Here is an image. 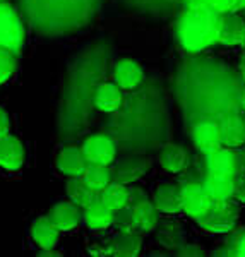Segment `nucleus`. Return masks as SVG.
<instances>
[{"label": "nucleus", "mask_w": 245, "mask_h": 257, "mask_svg": "<svg viewBox=\"0 0 245 257\" xmlns=\"http://www.w3.org/2000/svg\"><path fill=\"white\" fill-rule=\"evenodd\" d=\"M219 14L206 6H189L177 26V36L187 52L197 53L218 41Z\"/></svg>", "instance_id": "obj_1"}, {"label": "nucleus", "mask_w": 245, "mask_h": 257, "mask_svg": "<svg viewBox=\"0 0 245 257\" xmlns=\"http://www.w3.org/2000/svg\"><path fill=\"white\" fill-rule=\"evenodd\" d=\"M238 216L240 208L236 206V202H233L231 199H226V201H213L211 208L196 221L207 233L221 235L233 230L236 226V221H238Z\"/></svg>", "instance_id": "obj_2"}, {"label": "nucleus", "mask_w": 245, "mask_h": 257, "mask_svg": "<svg viewBox=\"0 0 245 257\" xmlns=\"http://www.w3.org/2000/svg\"><path fill=\"white\" fill-rule=\"evenodd\" d=\"M129 206L134 214L136 228L139 233H151L156 230L160 223V213H158L155 202L148 197V194L139 187L129 189Z\"/></svg>", "instance_id": "obj_3"}, {"label": "nucleus", "mask_w": 245, "mask_h": 257, "mask_svg": "<svg viewBox=\"0 0 245 257\" xmlns=\"http://www.w3.org/2000/svg\"><path fill=\"white\" fill-rule=\"evenodd\" d=\"M24 43V26L18 12L9 4L0 2V48L18 53Z\"/></svg>", "instance_id": "obj_4"}, {"label": "nucleus", "mask_w": 245, "mask_h": 257, "mask_svg": "<svg viewBox=\"0 0 245 257\" xmlns=\"http://www.w3.org/2000/svg\"><path fill=\"white\" fill-rule=\"evenodd\" d=\"M151 168V158L144 155H132L118 160L115 167L110 170L111 180L124 185H131L143 178Z\"/></svg>", "instance_id": "obj_5"}, {"label": "nucleus", "mask_w": 245, "mask_h": 257, "mask_svg": "<svg viewBox=\"0 0 245 257\" xmlns=\"http://www.w3.org/2000/svg\"><path fill=\"white\" fill-rule=\"evenodd\" d=\"M180 199L182 211L194 219L201 218L213 204V199L207 194L204 184H196V182H190L180 187Z\"/></svg>", "instance_id": "obj_6"}, {"label": "nucleus", "mask_w": 245, "mask_h": 257, "mask_svg": "<svg viewBox=\"0 0 245 257\" xmlns=\"http://www.w3.org/2000/svg\"><path fill=\"white\" fill-rule=\"evenodd\" d=\"M82 155L88 163H98V165H111L117 156V148L115 143L108 136L94 134L84 141L82 144Z\"/></svg>", "instance_id": "obj_7"}, {"label": "nucleus", "mask_w": 245, "mask_h": 257, "mask_svg": "<svg viewBox=\"0 0 245 257\" xmlns=\"http://www.w3.org/2000/svg\"><path fill=\"white\" fill-rule=\"evenodd\" d=\"M225 47H238L245 43V19L236 12H223L218 23V41Z\"/></svg>", "instance_id": "obj_8"}, {"label": "nucleus", "mask_w": 245, "mask_h": 257, "mask_svg": "<svg viewBox=\"0 0 245 257\" xmlns=\"http://www.w3.org/2000/svg\"><path fill=\"white\" fill-rule=\"evenodd\" d=\"M143 248V237L139 231H117L106 242L108 255L113 257H136Z\"/></svg>", "instance_id": "obj_9"}, {"label": "nucleus", "mask_w": 245, "mask_h": 257, "mask_svg": "<svg viewBox=\"0 0 245 257\" xmlns=\"http://www.w3.org/2000/svg\"><path fill=\"white\" fill-rule=\"evenodd\" d=\"M207 173L213 175L235 177L238 173V158L231 148H218L216 151L206 155Z\"/></svg>", "instance_id": "obj_10"}, {"label": "nucleus", "mask_w": 245, "mask_h": 257, "mask_svg": "<svg viewBox=\"0 0 245 257\" xmlns=\"http://www.w3.org/2000/svg\"><path fill=\"white\" fill-rule=\"evenodd\" d=\"M24 163L23 143L16 136L6 134L0 138V168L7 172H16Z\"/></svg>", "instance_id": "obj_11"}, {"label": "nucleus", "mask_w": 245, "mask_h": 257, "mask_svg": "<svg viewBox=\"0 0 245 257\" xmlns=\"http://www.w3.org/2000/svg\"><path fill=\"white\" fill-rule=\"evenodd\" d=\"M221 144L226 148H240L245 144V120L236 113H230L218 123Z\"/></svg>", "instance_id": "obj_12"}, {"label": "nucleus", "mask_w": 245, "mask_h": 257, "mask_svg": "<svg viewBox=\"0 0 245 257\" xmlns=\"http://www.w3.org/2000/svg\"><path fill=\"white\" fill-rule=\"evenodd\" d=\"M48 218L59 231H70L79 225L82 216L79 206L74 204L72 201H62L50 209Z\"/></svg>", "instance_id": "obj_13"}, {"label": "nucleus", "mask_w": 245, "mask_h": 257, "mask_svg": "<svg viewBox=\"0 0 245 257\" xmlns=\"http://www.w3.org/2000/svg\"><path fill=\"white\" fill-rule=\"evenodd\" d=\"M153 202H155L158 213L161 214H177L182 211V199H180V187L175 184H161L158 185L155 194H153Z\"/></svg>", "instance_id": "obj_14"}, {"label": "nucleus", "mask_w": 245, "mask_h": 257, "mask_svg": "<svg viewBox=\"0 0 245 257\" xmlns=\"http://www.w3.org/2000/svg\"><path fill=\"white\" fill-rule=\"evenodd\" d=\"M192 139L196 148L204 155L216 151L218 148H221V136H219V127L218 123L213 122H201L194 127Z\"/></svg>", "instance_id": "obj_15"}, {"label": "nucleus", "mask_w": 245, "mask_h": 257, "mask_svg": "<svg viewBox=\"0 0 245 257\" xmlns=\"http://www.w3.org/2000/svg\"><path fill=\"white\" fill-rule=\"evenodd\" d=\"M86 165L88 161L82 155V149L76 146L64 148L57 156V168L67 177H81Z\"/></svg>", "instance_id": "obj_16"}, {"label": "nucleus", "mask_w": 245, "mask_h": 257, "mask_svg": "<svg viewBox=\"0 0 245 257\" xmlns=\"http://www.w3.org/2000/svg\"><path fill=\"white\" fill-rule=\"evenodd\" d=\"M59 233L60 231L50 221L48 216H41L35 219V223L31 225V237L41 250L55 248L57 242H59Z\"/></svg>", "instance_id": "obj_17"}, {"label": "nucleus", "mask_w": 245, "mask_h": 257, "mask_svg": "<svg viewBox=\"0 0 245 257\" xmlns=\"http://www.w3.org/2000/svg\"><path fill=\"white\" fill-rule=\"evenodd\" d=\"M143 82V69L138 62L124 59L115 65V84L120 89H134Z\"/></svg>", "instance_id": "obj_18"}, {"label": "nucleus", "mask_w": 245, "mask_h": 257, "mask_svg": "<svg viewBox=\"0 0 245 257\" xmlns=\"http://www.w3.org/2000/svg\"><path fill=\"white\" fill-rule=\"evenodd\" d=\"M160 165L170 173H180L189 165V153L178 144H167L160 151Z\"/></svg>", "instance_id": "obj_19"}, {"label": "nucleus", "mask_w": 245, "mask_h": 257, "mask_svg": "<svg viewBox=\"0 0 245 257\" xmlns=\"http://www.w3.org/2000/svg\"><path fill=\"white\" fill-rule=\"evenodd\" d=\"M94 105L105 113H113L122 105V89L115 82H105L94 93Z\"/></svg>", "instance_id": "obj_20"}, {"label": "nucleus", "mask_w": 245, "mask_h": 257, "mask_svg": "<svg viewBox=\"0 0 245 257\" xmlns=\"http://www.w3.org/2000/svg\"><path fill=\"white\" fill-rule=\"evenodd\" d=\"M65 190H67L69 201H72L79 208H88L96 199H99V192L88 187L81 177H69Z\"/></svg>", "instance_id": "obj_21"}, {"label": "nucleus", "mask_w": 245, "mask_h": 257, "mask_svg": "<svg viewBox=\"0 0 245 257\" xmlns=\"http://www.w3.org/2000/svg\"><path fill=\"white\" fill-rule=\"evenodd\" d=\"M111 218H113V211L108 209L99 199L84 208V223L88 228L94 231H101L111 226Z\"/></svg>", "instance_id": "obj_22"}, {"label": "nucleus", "mask_w": 245, "mask_h": 257, "mask_svg": "<svg viewBox=\"0 0 245 257\" xmlns=\"http://www.w3.org/2000/svg\"><path fill=\"white\" fill-rule=\"evenodd\" d=\"M204 187L213 201H226L233 199V177L213 175L207 173L204 180Z\"/></svg>", "instance_id": "obj_23"}, {"label": "nucleus", "mask_w": 245, "mask_h": 257, "mask_svg": "<svg viewBox=\"0 0 245 257\" xmlns=\"http://www.w3.org/2000/svg\"><path fill=\"white\" fill-rule=\"evenodd\" d=\"M99 201L106 206L108 209L117 211L129 204V189L127 185L118 184L111 180L105 189L99 192Z\"/></svg>", "instance_id": "obj_24"}, {"label": "nucleus", "mask_w": 245, "mask_h": 257, "mask_svg": "<svg viewBox=\"0 0 245 257\" xmlns=\"http://www.w3.org/2000/svg\"><path fill=\"white\" fill-rule=\"evenodd\" d=\"M81 178L84 180V184L88 185V187L96 190V192H101V190L111 182V173L106 165L88 163L84 172H82Z\"/></svg>", "instance_id": "obj_25"}, {"label": "nucleus", "mask_w": 245, "mask_h": 257, "mask_svg": "<svg viewBox=\"0 0 245 257\" xmlns=\"http://www.w3.org/2000/svg\"><path fill=\"white\" fill-rule=\"evenodd\" d=\"M156 238L163 248H175L178 250L185 245V231L177 223H163L156 231Z\"/></svg>", "instance_id": "obj_26"}, {"label": "nucleus", "mask_w": 245, "mask_h": 257, "mask_svg": "<svg viewBox=\"0 0 245 257\" xmlns=\"http://www.w3.org/2000/svg\"><path fill=\"white\" fill-rule=\"evenodd\" d=\"M111 226L117 228V231H138L134 221V214H132L131 206H124L117 211H113V218H111Z\"/></svg>", "instance_id": "obj_27"}, {"label": "nucleus", "mask_w": 245, "mask_h": 257, "mask_svg": "<svg viewBox=\"0 0 245 257\" xmlns=\"http://www.w3.org/2000/svg\"><path fill=\"white\" fill-rule=\"evenodd\" d=\"M16 53L11 50L0 48V84L7 82L16 70Z\"/></svg>", "instance_id": "obj_28"}, {"label": "nucleus", "mask_w": 245, "mask_h": 257, "mask_svg": "<svg viewBox=\"0 0 245 257\" xmlns=\"http://www.w3.org/2000/svg\"><path fill=\"white\" fill-rule=\"evenodd\" d=\"M189 6H206L216 14H223V12L231 11L233 0H189Z\"/></svg>", "instance_id": "obj_29"}, {"label": "nucleus", "mask_w": 245, "mask_h": 257, "mask_svg": "<svg viewBox=\"0 0 245 257\" xmlns=\"http://www.w3.org/2000/svg\"><path fill=\"white\" fill-rule=\"evenodd\" d=\"M233 197L240 204H245V173H236L233 177Z\"/></svg>", "instance_id": "obj_30"}, {"label": "nucleus", "mask_w": 245, "mask_h": 257, "mask_svg": "<svg viewBox=\"0 0 245 257\" xmlns=\"http://www.w3.org/2000/svg\"><path fill=\"white\" fill-rule=\"evenodd\" d=\"M178 255H197V257H201V255H206V250L202 248L201 245H182L180 248H178V252H177Z\"/></svg>", "instance_id": "obj_31"}, {"label": "nucleus", "mask_w": 245, "mask_h": 257, "mask_svg": "<svg viewBox=\"0 0 245 257\" xmlns=\"http://www.w3.org/2000/svg\"><path fill=\"white\" fill-rule=\"evenodd\" d=\"M9 128H11V120L7 111L0 106V138H4L6 134H9Z\"/></svg>", "instance_id": "obj_32"}, {"label": "nucleus", "mask_w": 245, "mask_h": 257, "mask_svg": "<svg viewBox=\"0 0 245 257\" xmlns=\"http://www.w3.org/2000/svg\"><path fill=\"white\" fill-rule=\"evenodd\" d=\"M89 254L91 255H108L106 252V243H93V245L89 247Z\"/></svg>", "instance_id": "obj_33"}, {"label": "nucleus", "mask_w": 245, "mask_h": 257, "mask_svg": "<svg viewBox=\"0 0 245 257\" xmlns=\"http://www.w3.org/2000/svg\"><path fill=\"white\" fill-rule=\"evenodd\" d=\"M235 254L236 255H242V257H245V233L240 237V240H238V243H236V250H235Z\"/></svg>", "instance_id": "obj_34"}, {"label": "nucleus", "mask_w": 245, "mask_h": 257, "mask_svg": "<svg viewBox=\"0 0 245 257\" xmlns=\"http://www.w3.org/2000/svg\"><path fill=\"white\" fill-rule=\"evenodd\" d=\"M245 9V0H233V7H231V12H238Z\"/></svg>", "instance_id": "obj_35"}, {"label": "nucleus", "mask_w": 245, "mask_h": 257, "mask_svg": "<svg viewBox=\"0 0 245 257\" xmlns=\"http://www.w3.org/2000/svg\"><path fill=\"white\" fill-rule=\"evenodd\" d=\"M240 103H242V108L245 110V89H243V93H242V96H240Z\"/></svg>", "instance_id": "obj_36"}, {"label": "nucleus", "mask_w": 245, "mask_h": 257, "mask_svg": "<svg viewBox=\"0 0 245 257\" xmlns=\"http://www.w3.org/2000/svg\"><path fill=\"white\" fill-rule=\"evenodd\" d=\"M243 82H245V67H243Z\"/></svg>", "instance_id": "obj_37"}, {"label": "nucleus", "mask_w": 245, "mask_h": 257, "mask_svg": "<svg viewBox=\"0 0 245 257\" xmlns=\"http://www.w3.org/2000/svg\"><path fill=\"white\" fill-rule=\"evenodd\" d=\"M0 2H2V0H0Z\"/></svg>", "instance_id": "obj_38"}, {"label": "nucleus", "mask_w": 245, "mask_h": 257, "mask_svg": "<svg viewBox=\"0 0 245 257\" xmlns=\"http://www.w3.org/2000/svg\"><path fill=\"white\" fill-rule=\"evenodd\" d=\"M243 165H245V163H243Z\"/></svg>", "instance_id": "obj_39"}]
</instances>
